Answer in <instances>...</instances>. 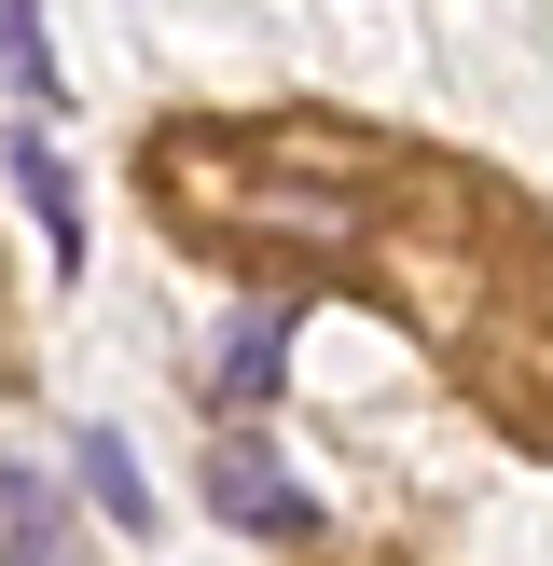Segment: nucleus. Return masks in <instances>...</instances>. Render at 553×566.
<instances>
[{"mask_svg": "<svg viewBox=\"0 0 553 566\" xmlns=\"http://www.w3.org/2000/svg\"><path fill=\"white\" fill-rule=\"evenodd\" d=\"M14 193H28V221H42L55 276H83V208H70V166H55V138H42V125H14Z\"/></svg>", "mask_w": 553, "mask_h": 566, "instance_id": "nucleus-2", "label": "nucleus"}, {"mask_svg": "<svg viewBox=\"0 0 553 566\" xmlns=\"http://www.w3.org/2000/svg\"><path fill=\"white\" fill-rule=\"evenodd\" d=\"M208 512L236 525V539H319V497H304L263 442H221L208 457Z\"/></svg>", "mask_w": 553, "mask_h": 566, "instance_id": "nucleus-1", "label": "nucleus"}, {"mask_svg": "<svg viewBox=\"0 0 553 566\" xmlns=\"http://www.w3.org/2000/svg\"><path fill=\"white\" fill-rule=\"evenodd\" d=\"M0 83L28 111H55V42H42V0H0Z\"/></svg>", "mask_w": 553, "mask_h": 566, "instance_id": "nucleus-4", "label": "nucleus"}, {"mask_svg": "<svg viewBox=\"0 0 553 566\" xmlns=\"http://www.w3.org/2000/svg\"><path fill=\"white\" fill-rule=\"evenodd\" d=\"M83 484H97V512H111V525H153V484H138V457H125L111 429H83Z\"/></svg>", "mask_w": 553, "mask_h": 566, "instance_id": "nucleus-5", "label": "nucleus"}, {"mask_svg": "<svg viewBox=\"0 0 553 566\" xmlns=\"http://www.w3.org/2000/svg\"><path fill=\"white\" fill-rule=\"evenodd\" d=\"M276 374H291V304H249V318L221 332V359H208V387H221V401H263Z\"/></svg>", "mask_w": 553, "mask_h": 566, "instance_id": "nucleus-3", "label": "nucleus"}]
</instances>
